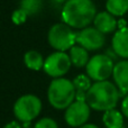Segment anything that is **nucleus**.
Wrapping results in <instances>:
<instances>
[{
  "label": "nucleus",
  "mask_w": 128,
  "mask_h": 128,
  "mask_svg": "<svg viewBox=\"0 0 128 128\" xmlns=\"http://www.w3.org/2000/svg\"><path fill=\"white\" fill-rule=\"evenodd\" d=\"M114 60L110 58L107 54H97L92 56L86 64V75L96 82L107 81L114 72Z\"/></svg>",
  "instance_id": "423d86ee"
},
{
  "label": "nucleus",
  "mask_w": 128,
  "mask_h": 128,
  "mask_svg": "<svg viewBox=\"0 0 128 128\" xmlns=\"http://www.w3.org/2000/svg\"><path fill=\"white\" fill-rule=\"evenodd\" d=\"M97 9L91 0H68L62 9L63 22L72 28H86L94 20Z\"/></svg>",
  "instance_id": "f257e3e1"
},
{
  "label": "nucleus",
  "mask_w": 128,
  "mask_h": 128,
  "mask_svg": "<svg viewBox=\"0 0 128 128\" xmlns=\"http://www.w3.org/2000/svg\"><path fill=\"white\" fill-rule=\"evenodd\" d=\"M124 117L122 112L116 110V109H110L104 112L102 116V122H104L106 128H122L124 126Z\"/></svg>",
  "instance_id": "ddd939ff"
},
{
  "label": "nucleus",
  "mask_w": 128,
  "mask_h": 128,
  "mask_svg": "<svg viewBox=\"0 0 128 128\" xmlns=\"http://www.w3.org/2000/svg\"><path fill=\"white\" fill-rule=\"evenodd\" d=\"M76 90L72 81L64 78L52 80L47 89V99L53 108L65 110L75 101Z\"/></svg>",
  "instance_id": "7ed1b4c3"
},
{
  "label": "nucleus",
  "mask_w": 128,
  "mask_h": 128,
  "mask_svg": "<svg viewBox=\"0 0 128 128\" xmlns=\"http://www.w3.org/2000/svg\"><path fill=\"white\" fill-rule=\"evenodd\" d=\"M68 55H70L71 62H72V64L75 68H83V66H86V64L90 61L88 50H86L84 47L80 46V45H74V46L70 50V54H68Z\"/></svg>",
  "instance_id": "4468645a"
},
{
  "label": "nucleus",
  "mask_w": 128,
  "mask_h": 128,
  "mask_svg": "<svg viewBox=\"0 0 128 128\" xmlns=\"http://www.w3.org/2000/svg\"><path fill=\"white\" fill-rule=\"evenodd\" d=\"M4 128H22V122H18V120H12V122H7L4 126Z\"/></svg>",
  "instance_id": "4be33fe9"
},
{
  "label": "nucleus",
  "mask_w": 128,
  "mask_h": 128,
  "mask_svg": "<svg viewBox=\"0 0 128 128\" xmlns=\"http://www.w3.org/2000/svg\"><path fill=\"white\" fill-rule=\"evenodd\" d=\"M73 84L75 86L76 91H84L88 92V90L91 88L92 83H91V79L86 74H79L73 79Z\"/></svg>",
  "instance_id": "a211bd4d"
},
{
  "label": "nucleus",
  "mask_w": 128,
  "mask_h": 128,
  "mask_svg": "<svg viewBox=\"0 0 128 128\" xmlns=\"http://www.w3.org/2000/svg\"><path fill=\"white\" fill-rule=\"evenodd\" d=\"M122 112L126 118H128V94L124 97L122 102Z\"/></svg>",
  "instance_id": "412c9836"
},
{
  "label": "nucleus",
  "mask_w": 128,
  "mask_h": 128,
  "mask_svg": "<svg viewBox=\"0 0 128 128\" xmlns=\"http://www.w3.org/2000/svg\"><path fill=\"white\" fill-rule=\"evenodd\" d=\"M79 128H99V127L94 124H86V125H83V126H81Z\"/></svg>",
  "instance_id": "a878e982"
},
{
  "label": "nucleus",
  "mask_w": 128,
  "mask_h": 128,
  "mask_svg": "<svg viewBox=\"0 0 128 128\" xmlns=\"http://www.w3.org/2000/svg\"><path fill=\"white\" fill-rule=\"evenodd\" d=\"M27 17H28V15H27L26 11H25L24 9L19 8V9H16V10L12 12L11 19H12L14 24L20 25V24H24V22H26Z\"/></svg>",
  "instance_id": "6ab92c4d"
},
{
  "label": "nucleus",
  "mask_w": 128,
  "mask_h": 128,
  "mask_svg": "<svg viewBox=\"0 0 128 128\" xmlns=\"http://www.w3.org/2000/svg\"><path fill=\"white\" fill-rule=\"evenodd\" d=\"M22 128H34L32 126V122H22Z\"/></svg>",
  "instance_id": "393cba45"
},
{
  "label": "nucleus",
  "mask_w": 128,
  "mask_h": 128,
  "mask_svg": "<svg viewBox=\"0 0 128 128\" xmlns=\"http://www.w3.org/2000/svg\"><path fill=\"white\" fill-rule=\"evenodd\" d=\"M94 27L100 30L102 34L112 33L118 27V22L116 20L115 16H112L108 11H102L97 14L94 20H93Z\"/></svg>",
  "instance_id": "9b49d317"
},
{
  "label": "nucleus",
  "mask_w": 128,
  "mask_h": 128,
  "mask_svg": "<svg viewBox=\"0 0 128 128\" xmlns=\"http://www.w3.org/2000/svg\"><path fill=\"white\" fill-rule=\"evenodd\" d=\"M24 63L29 70L40 71L44 68V58L43 55L37 51H28L24 55Z\"/></svg>",
  "instance_id": "2eb2a0df"
},
{
  "label": "nucleus",
  "mask_w": 128,
  "mask_h": 128,
  "mask_svg": "<svg viewBox=\"0 0 128 128\" xmlns=\"http://www.w3.org/2000/svg\"><path fill=\"white\" fill-rule=\"evenodd\" d=\"M106 54H107V55H108L110 58H112V60H115V58H117V56H118L117 54H116V52L112 50V47H111L110 50H107Z\"/></svg>",
  "instance_id": "b1692460"
},
{
  "label": "nucleus",
  "mask_w": 128,
  "mask_h": 128,
  "mask_svg": "<svg viewBox=\"0 0 128 128\" xmlns=\"http://www.w3.org/2000/svg\"><path fill=\"white\" fill-rule=\"evenodd\" d=\"M104 34L96 27H86L76 33V43L88 51H97L104 45Z\"/></svg>",
  "instance_id": "1a4fd4ad"
},
{
  "label": "nucleus",
  "mask_w": 128,
  "mask_h": 128,
  "mask_svg": "<svg viewBox=\"0 0 128 128\" xmlns=\"http://www.w3.org/2000/svg\"><path fill=\"white\" fill-rule=\"evenodd\" d=\"M75 100H76V101H86V92H84V91H76Z\"/></svg>",
  "instance_id": "5701e85b"
},
{
  "label": "nucleus",
  "mask_w": 128,
  "mask_h": 128,
  "mask_svg": "<svg viewBox=\"0 0 128 128\" xmlns=\"http://www.w3.org/2000/svg\"><path fill=\"white\" fill-rule=\"evenodd\" d=\"M112 78L119 89L120 97H126L128 93V60L119 61L115 64Z\"/></svg>",
  "instance_id": "9d476101"
},
{
  "label": "nucleus",
  "mask_w": 128,
  "mask_h": 128,
  "mask_svg": "<svg viewBox=\"0 0 128 128\" xmlns=\"http://www.w3.org/2000/svg\"><path fill=\"white\" fill-rule=\"evenodd\" d=\"M43 7L42 0H20V8L24 9L28 16L36 15Z\"/></svg>",
  "instance_id": "f3484780"
},
{
  "label": "nucleus",
  "mask_w": 128,
  "mask_h": 128,
  "mask_svg": "<svg viewBox=\"0 0 128 128\" xmlns=\"http://www.w3.org/2000/svg\"><path fill=\"white\" fill-rule=\"evenodd\" d=\"M106 8L115 17L124 16L128 11V0H107Z\"/></svg>",
  "instance_id": "dca6fc26"
},
{
  "label": "nucleus",
  "mask_w": 128,
  "mask_h": 128,
  "mask_svg": "<svg viewBox=\"0 0 128 128\" xmlns=\"http://www.w3.org/2000/svg\"><path fill=\"white\" fill-rule=\"evenodd\" d=\"M34 128H58V122L54 119L48 117H45L40 119L35 125H34Z\"/></svg>",
  "instance_id": "aec40b11"
},
{
  "label": "nucleus",
  "mask_w": 128,
  "mask_h": 128,
  "mask_svg": "<svg viewBox=\"0 0 128 128\" xmlns=\"http://www.w3.org/2000/svg\"><path fill=\"white\" fill-rule=\"evenodd\" d=\"M42 110V101L35 94H24L16 100L14 115L20 122L34 120Z\"/></svg>",
  "instance_id": "39448f33"
},
{
  "label": "nucleus",
  "mask_w": 128,
  "mask_h": 128,
  "mask_svg": "<svg viewBox=\"0 0 128 128\" xmlns=\"http://www.w3.org/2000/svg\"><path fill=\"white\" fill-rule=\"evenodd\" d=\"M122 128H126V127H122Z\"/></svg>",
  "instance_id": "cd10ccee"
},
{
  "label": "nucleus",
  "mask_w": 128,
  "mask_h": 128,
  "mask_svg": "<svg viewBox=\"0 0 128 128\" xmlns=\"http://www.w3.org/2000/svg\"><path fill=\"white\" fill-rule=\"evenodd\" d=\"M71 65L72 62L70 55L65 52L56 51L55 53H52L46 58L43 70L47 75L52 76L53 79H58V78H62L64 74L68 72Z\"/></svg>",
  "instance_id": "0eeeda50"
},
{
  "label": "nucleus",
  "mask_w": 128,
  "mask_h": 128,
  "mask_svg": "<svg viewBox=\"0 0 128 128\" xmlns=\"http://www.w3.org/2000/svg\"><path fill=\"white\" fill-rule=\"evenodd\" d=\"M120 98L119 89L110 81L94 82L86 92V104L97 111L115 109Z\"/></svg>",
  "instance_id": "f03ea898"
},
{
  "label": "nucleus",
  "mask_w": 128,
  "mask_h": 128,
  "mask_svg": "<svg viewBox=\"0 0 128 128\" xmlns=\"http://www.w3.org/2000/svg\"><path fill=\"white\" fill-rule=\"evenodd\" d=\"M55 2H58V4H63V2H66L68 0H54Z\"/></svg>",
  "instance_id": "bb28decb"
},
{
  "label": "nucleus",
  "mask_w": 128,
  "mask_h": 128,
  "mask_svg": "<svg viewBox=\"0 0 128 128\" xmlns=\"http://www.w3.org/2000/svg\"><path fill=\"white\" fill-rule=\"evenodd\" d=\"M112 50L119 58H128V27L118 29L112 37Z\"/></svg>",
  "instance_id": "f8f14e48"
},
{
  "label": "nucleus",
  "mask_w": 128,
  "mask_h": 128,
  "mask_svg": "<svg viewBox=\"0 0 128 128\" xmlns=\"http://www.w3.org/2000/svg\"><path fill=\"white\" fill-rule=\"evenodd\" d=\"M47 40L50 45L58 52L70 51L76 43V33L65 22H60L51 27Z\"/></svg>",
  "instance_id": "20e7f679"
},
{
  "label": "nucleus",
  "mask_w": 128,
  "mask_h": 128,
  "mask_svg": "<svg viewBox=\"0 0 128 128\" xmlns=\"http://www.w3.org/2000/svg\"><path fill=\"white\" fill-rule=\"evenodd\" d=\"M90 106L86 101L75 100L70 107L65 109L64 120L70 127L79 128L86 124L90 118Z\"/></svg>",
  "instance_id": "6e6552de"
}]
</instances>
